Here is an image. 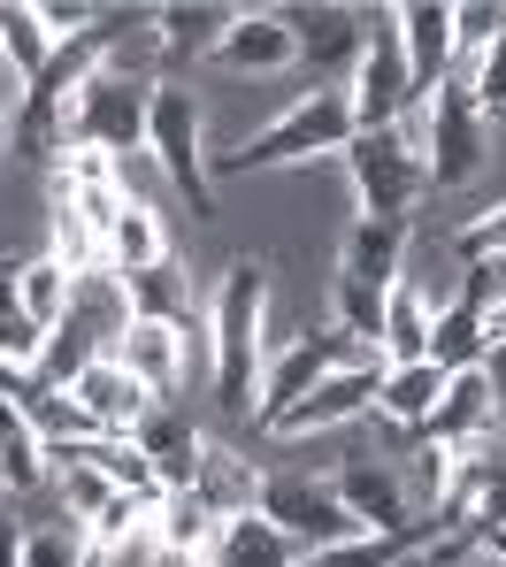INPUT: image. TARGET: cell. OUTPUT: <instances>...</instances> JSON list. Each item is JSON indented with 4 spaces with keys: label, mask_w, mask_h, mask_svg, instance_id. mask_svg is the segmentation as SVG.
<instances>
[{
    "label": "cell",
    "mask_w": 506,
    "mask_h": 567,
    "mask_svg": "<svg viewBox=\"0 0 506 567\" xmlns=\"http://www.w3.org/2000/svg\"><path fill=\"white\" fill-rule=\"evenodd\" d=\"M261 315H269V269H261V254H238L207 307V377H215V406L238 430L254 422V391H261V361H269Z\"/></svg>",
    "instance_id": "obj_1"
},
{
    "label": "cell",
    "mask_w": 506,
    "mask_h": 567,
    "mask_svg": "<svg viewBox=\"0 0 506 567\" xmlns=\"http://www.w3.org/2000/svg\"><path fill=\"white\" fill-rule=\"evenodd\" d=\"M261 522H277L300 553H322V545H353L369 537L353 522V506L338 498L330 475H307V468H285V475H261Z\"/></svg>",
    "instance_id": "obj_8"
},
{
    "label": "cell",
    "mask_w": 506,
    "mask_h": 567,
    "mask_svg": "<svg viewBox=\"0 0 506 567\" xmlns=\"http://www.w3.org/2000/svg\"><path fill=\"white\" fill-rule=\"evenodd\" d=\"M215 62H223V70L261 78V70H292V62H300V47H292V31H285V16H277V8H238V23H230V31H223V47H215Z\"/></svg>",
    "instance_id": "obj_18"
},
{
    "label": "cell",
    "mask_w": 506,
    "mask_h": 567,
    "mask_svg": "<svg viewBox=\"0 0 506 567\" xmlns=\"http://www.w3.org/2000/svg\"><path fill=\"white\" fill-rule=\"evenodd\" d=\"M131 291V315H154V322H193V291L177 277V261H162V269H138V277H115Z\"/></svg>",
    "instance_id": "obj_31"
},
{
    "label": "cell",
    "mask_w": 506,
    "mask_h": 567,
    "mask_svg": "<svg viewBox=\"0 0 506 567\" xmlns=\"http://www.w3.org/2000/svg\"><path fill=\"white\" fill-rule=\"evenodd\" d=\"M70 291H78V277H70L54 254H39V261H16V307H23L39 330H54V322L70 315Z\"/></svg>",
    "instance_id": "obj_28"
},
{
    "label": "cell",
    "mask_w": 506,
    "mask_h": 567,
    "mask_svg": "<svg viewBox=\"0 0 506 567\" xmlns=\"http://www.w3.org/2000/svg\"><path fill=\"white\" fill-rule=\"evenodd\" d=\"M345 177H353V207L369 223H414V199L430 192V169H422V138L406 123H384V131H353V146L338 154Z\"/></svg>",
    "instance_id": "obj_3"
},
{
    "label": "cell",
    "mask_w": 506,
    "mask_h": 567,
    "mask_svg": "<svg viewBox=\"0 0 506 567\" xmlns=\"http://www.w3.org/2000/svg\"><path fill=\"white\" fill-rule=\"evenodd\" d=\"M146 154L169 185L193 199V215H215V169H207V115L193 85H154V115H146Z\"/></svg>",
    "instance_id": "obj_7"
},
{
    "label": "cell",
    "mask_w": 506,
    "mask_h": 567,
    "mask_svg": "<svg viewBox=\"0 0 506 567\" xmlns=\"http://www.w3.org/2000/svg\"><path fill=\"white\" fill-rule=\"evenodd\" d=\"M207 567H300V545H292L277 522L238 514V522H223V537H215Z\"/></svg>",
    "instance_id": "obj_26"
},
{
    "label": "cell",
    "mask_w": 506,
    "mask_h": 567,
    "mask_svg": "<svg viewBox=\"0 0 506 567\" xmlns=\"http://www.w3.org/2000/svg\"><path fill=\"white\" fill-rule=\"evenodd\" d=\"M154 553H185V560H207L215 537H223V514L207 506L200 491H162L154 498Z\"/></svg>",
    "instance_id": "obj_22"
},
{
    "label": "cell",
    "mask_w": 506,
    "mask_h": 567,
    "mask_svg": "<svg viewBox=\"0 0 506 567\" xmlns=\"http://www.w3.org/2000/svg\"><path fill=\"white\" fill-rule=\"evenodd\" d=\"M499 391L484 369H453L445 391H437V406H430V422L414 430V437H430V445H445V453H468V445H492L499 437Z\"/></svg>",
    "instance_id": "obj_12"
},
{
    "label": "cell",
    "mask_w": 506,
    "mask_h": 567,
    "mask_svg": "<svg viewBox=\"0 0 506 567\" xmlns=\"http://www.w3.org/2000/svg\"><path fill=\"white\" fill-rule=\"evenodd\" d=\"M468 545H476V537H414V545H406L392 567H453Z\"/></svg>",
    "instance_id": "obj_39"
},
{
    "label": "cell",
    "mask_w": 506,
    "mask_h": 567,
    "mask_svg": "<svg viewBox=\"0 0 506 567\" xmlns=\"http://www.w3.org/2000/svg\"><path fill=\"white\" fill-rule=\"evenodd\" d=\"M93 537H85V522H31L23 529V553L16 567H93Z\"/></svg>",
    "instance_id": "obj_29"
},
{
    "label": "cell",
    "mask_w": 506,
    "mask_h": 567,
    "mask_svg": "<svg viewBox=\"0 0 506 567\" xmlns=\"http://www.w3.org/2000/svg\"><path fill=\"white\" fill-rule=\"evenodd\" d=\"M70 399H78V406H85V414H93L101 430H115V437H131V430H138V422H146L154 406H162V399H154L146 383L131 377V369H123L115 353H101V361H93L85 377L70 383Z\"/></svg>",
    "instance_id": "obj_15"
},
{
    "label": "cell",
    "mask_w": 506,
    "mask_h": 567,
    "mask_svg": "<svg viewBox=\"0 0 506 567\" xmlns=\"http://www.w3.org/2000/svg\"><path fill=\"white\" fill-rule=\"evenodd\" d=\"M230 23H238L230 0H169V8H154V54H169V62H215V47H223Z\"/></svg>",
    "instance_id": "obj_16"
},
{
    "label": "cell",
    "mask_w": 506,
    "mask_h": 567,
    "mask_svg": "<svg viewBox=\"0 0 506 567\" xmlns=\"http://www.w3.org/2000/svg\"><path fill=\"white\" fill-rule=\"evenodd\" d=\"M115 361L131 369V377L146 383L162 406H169V391L193 377V346H185V322H154V315H131V330L115 338Z\"/></svg>",
    "instance_id": "obj_13"
},
{
    "label": "cell",
    "mask_w": 506,
    "mask_h": 567,
    "mask_svg": "<svg viewBox=\"0 0 506 567\" xmlns=\"http://www.w3.org/2000/svg\"><path fill=\"white\" fill-rule=\"evenodd\" d=\"M330 307H338V330H353L361 346H376V338H384V291H376V284L338 277V284H330Z\"/></svg>",
    "instance_id": "obj_32"
},
{
    "label": "cell",
    "mask_w": 506,
    "mask_h": 567,
    "mask_svg": "<svg viewBox=\"0 0 506 567\" xmlns=\"http://www.w3.org/2000/svg\"><path fill=\"white\" fill-rule=\"evenodd\" d=\"M16 553H23V529H16V522L0 514V567H16Z\"/></svg>",
    "instance_id": "obj_41"
},
{
    "label": "cell",
    "mask_w": 506,
    "mask_h": 567,
    "mask_svg": "<svg viewBox=\"0 0 506 567\" xmlns=\"http://www.w3.org/2000/svg\"><path fill=\"white\" fill-rule=\"evenodd\" d=\"M330 483H338V498L353 506V522H361L369 537H437L430 514H414V483H406L400 468H384V461H345Z\"/></svg>",
    "instance_id": "obj_10"
},
{
    "label": "cell",
    "mask_w": 506,
    "mask_h": 567,
    "mask_svg": "<svg viewBox=\"0 0 506 567\" xmlns=\"http://www.w3.org/2000/svg\"><path fill=\"white\" fill-rule=\"evenodd\" d=\"M492 39H506V8L499 0H453V62H461V54L476 62Z\"/></svg>",
    "instance_id": "obj_33"
},
{
    "label": "cell",
    "mask_w": 506,
    "mask_h": 567,
    "mask_svg": "<svg viewBox=\"0 0 506 567\" xmlns=\"http://www.w3.org/2000/svg\"><path fill=\"white\" fill-rule=\"evenodd\" d=\"M392 16H400V47H406L414 85H422V93L445 85V78H453V0H406Z\"/></svg>",
    "instance_id": "obj_17"
},
{
    "label": "cell",
    "mask_w": 506,
    "mask_h": 567,
    "mask_svg": "<svg viewBox=\"0 0 506 567\" xmlns=\"http://www.w3.org/2000/svg\"><path fill=\"white\" fill-rule=\"evenodd\" d=\"M369 361H384V353L361 346V338L338 330V322H330V330H300L292 346H277V353L261 361V391H254V422H246V437H269L277 414H285L292 399H307L330 369H369Z\"/></svg>",
    "instance_id": "obj_6"
},
{
    "label": "cell",
    "mask_w": 506,
    "mask_h": 567,
    "mask_svg": "<svg viewBox=\"0 0 506 567\" xmlns=\"http://www.w3.org/2000/svg\"><path fill=\"white\" fill-rule=\"evenodd\" d=\"M461 78H468V93H476V107H484V123H506V39H492Z\"/></svg>",
    "instance_id": "obj_35"
},
{
    "label": "cell",
    "mask_w": 506,
    "mask_h": 567,
    "mask_svg": "<svg viewBox=\"0 0 506 567\" xmlns=\"http://www.w3.org/2000/svg\"><path fill=\"white\" fill-rule=\"evenodd\" d=\"M453 567H506V560H499V553H484V545H468V553H461Z\"/></svg>",
    "instance_id": "obj_43"
},
{
    "label": "cell",
    "mask_w": 506,
    "mask_h": 567,
    "mask_svg": "<svg viewBox=\"0 0 506 567\" xmlns=\"http://www.w3.org/2000/svg\"><path fill=\"white\" fill-rule=\"evenodd\" d=\"M461 261H506V207L476 215V223L461 230Z\"/></svg>",
    "instance_id": "obj_38"
},
{
    "label": "cell",
    "mask_w": 506,
    "mask_h": 567,
    "mask_svg": "<svg viewBox=\"0 0 506 567\" xmlns=\"http://www.w3.org/2000/svg\"><path fill=\"white\" fill-rule=\"evenodd\" d=\"M16 100L23 93H8V78H0V154H8V115H16Z\"/></svg>",
    "instance_id": "obj_42"
},
{
    "label": "cell",
    "mask_w": 506,
    "mask_h": 567,
    "mask_svg": "<svg viewBox=\"0 0 506 567\" xmlns=\"http://www.w3.org/2000/svg\"><path fill=\"white\" fill-rule=\"evenodd\" d=\"M484 377H492V391H499V406H506V338L484 353Z\"/></svg>",
    "instance_id": "obj_40"
},
{
    "label": "cell",
    "mask_w": 506,
    "mask_h": 567,
    "mask_svg": "<svg viewBox=\"0 0 506 567\" xmlns=\"http://www.w3.org/2000/svg\"><path fill=\"white\" fill-rule=\"evenodd\" d=\"M54 54H62V47H54V31L39 23V0H0V70H8V85L31 93Z\"/></svg>",
    "instance_id": "obj_20"
},
{
    "label": "cell",
    "mask_w": 506,
    "mask_h": 567,
    "mask_svg": "<svg viewBox=\"0 0 506 567\" xmlns=\"http://www.w3.org/2000/svg\"><path fill=\"white\" fill-rule=\"evenodd\" d=\"M277 16H285V31H292L307 70H353V62H361L369 16H353V8H338V0H322V8H277Z\"/></svg>",
    "instance_id": "obj_14"
},
{
    "label": "cell",
    "mask_w": 506,
    "mask_h": 567,
    "mask_svg": "<svg viewBox=\"0 0 506 567\" xmlns=\"http://www.w3.org/2000/svg\"><path fill=\"white\" fill-rule=\"evenodd\" d=\"M47 230H54V261L70 269V277H93L101 269V230L78 215V199L54 185V215H47Z\"/></svg>",
    "instance_id": "obj_30"
},
{
    "label": "cell",
    "mask_w": 506,
    "mask_h": 567,
    "mask_svg": "<svg viewBox=\"0 0 506 567\" xmlns=\"http://www.w3.org/2000/svg\"><path fill=\"white\" fill-rule=\"evenodd\" d=\"M437 391H445V369L437 361H384V383H376V414L392 422V430H422L430 422V406H437Z\"/></svg>",
    "instance_id": "obj_24"
},
{
    "label": "cell",
    "mask_w": 506,
    "mask_h": 567,
    "mask_svg": "<svg viewBox=\"0 0 506 567\" xmlns=\"http://www.w3.org/2000/svg\"><path fill=\"white\" fill-rule=\"evenodd\" d=\"M138 453L154 461V475H162V491H193V475H200V461H207V437L193 430V422H177L169 406H154L138 430Z\"/></svg>",
    "instance_id": "obj_21"
},
{
    "label": "cell",
    "mask_w": 506,
    "mask_h": 567,
    "mask_svg": "<svg viewBox=\"0 0 506 567\" xmlns=\"http://www.w3.org/2000/svg\"><path fill=\"white\" fill-rule=\"evenodd\" d=\"M353 131H361V123H353L345 85H314V93H300L269 131H254L246 146L207 154V169H230V177H254V169H300V162H322V154H345Z\"/></svg>",
    "instance_id": "obj_2"
},
{
    "label": "cell",
    "mask_w": 506,
    "mask_h": 567,
    "mask_svg": "<svg viewBox=\"0 0 506 567\" xmlns=\"http://www.w3.org/2000/svg\"><path fill=\"white\" fill-rule=\"evenodd\" d=\"M376 383H384V361H369V369H330L307 399H292V406L277 414L269 437H330V430L376 414Z\"/></svg>",
    "instance_id": "obj_11"
},
{
    "label": "cell",
    "mask_w": 506,
    "mask_h": 567,
    "mask_svg": "<svg viewBox=\"0 0 506 567\" xmlns=\"http://www.w3.org/2000/svg\"><path fill=\"white\" fill-rule=\"evenodd\" d=\"M193 491H200L207 506L223 514V522H238V514H261V468L246 461V453H230V445H215L207 437V461L193 475Z\"/></svg>",
    "instance_id": "obj_25"
},
{
    "label": "cell",
    "mask_w": 506,
    "mask_h": 567,
    "mask_svg": "<svg viewBox=\"0 0 506 567\" xmlns=\"http://www.w3.org/2000/svg\"><path fill=\"white\" fill-rule=\"evenodd\" d=\"M39 23L54 31V47H70V39H85L101 23V8L93 0H39Z\"/></svg>",
    "instance_id": "obj_37"
},
{
    "label": "cell",
    "mask_w": 506,
    "mask_h": 567,
    "mask_svg": "<svg viewBox=\"0 0 506 567\" xmlns=\"http://www.w3.org/2000/svg\"><path fill=\"white\" fill-rule=\"evenodd\" d=\"M338 277L392 291V284L406 277V223H369V215H353V230H345V246H338Z\"/></svg>",
    "instance_id": "obj_19"
},
{
    "label": "cell",
    "mask_w": 506,
    "mask_h": 567,
    "mask_svg": "<svg viewBox=\"0 0 506 567\" xmlns=\"http://www.w3.org/2000/svg\"><path fill=\"white\" fill-rule=\"evenodd\" d=\"M345 100H353V123H361V131L406 123V107L422 100L414 70H406L400 16H392V8H376V16H369V39H361V62H353V78H345Z\"/></svg>",
    "instance_id": "obj_9"
},
{
    "label": "cell",
    "mask_w": 506,
    "mask_h": 567,
    "mask_svg": "<svg viewBox=\"0 0 506 567\" xmlns=\"http://www.w3.org/2000/svg\"><path fill=\"white\" fill-rule=\"evenodd\" d=\"M430 299H422V284L400 277L384 291V338H376V353L384 361H430Z\"/></svg>",
    "instance_id": "obj_27"
},
{
    "label": "cell",
    "mask_w": 506,
    "mask_h": 567,
    "mask_svg": "<svg viewBox=\"0 0 506 567\" xmlns=\"http://www.w3.org/2000/svg\"><path fill=\"white\" fill-rule=\"evenodd\" d=\"M162 261H169V230H162V215H154L146 199H123V215H115V230H107L101 269H107V277H138V269H162Z\"/></svg>",
    "instance_id": "obj_23"
},
{
    "label": "cell",
    "mask_w": 506,
    "mask_h": 567,
    "mask_svg": "<svg viewBox=\"0 0 506 567\" xmlns=\"http://www.w3.org/2000/svg\"><path fill=\"white\" fill-rule=\"evenodd\" d=\"M39 353H47V330L8 299V307H0V369H31V377H39Z\"/></svg>",
    "instance_id": "obj_34"
},
{
    "label": "cell",
    "mask_w": 506,
    "mask_h": 567,
    "mask_svg": "<svg viewBox=\"0 0 506 567\" xmlns=\"http://www.w3.org/2000/svg\"><path fill=\"white\" fill-rule=\"evenodd\" d=\"M414 545V537H353V545H322V553H300V567H392Z\"/></svg>",
    "instance_id": "obj_36"
},
{
    "label": "cell",
    "mask_w": 506,
    "mask_h": 567,
    "mask_svg": "<svg viewBox=\"0 0 506 567\" xmlns=\"http://www.w3.org/2000/svg\"><path fill=\"white\" fill-rule=\"evenodd\" d=\"M154 567H207V560H185V553H162Z\"/></svg>",
    "instance_id": "obj_44"
},
{
    "label": "cell",
    "mask_w": 506,
    "mask_h": 567,
    "mask_svg": "<svg viewBox=\"0 0 506 567\" xmlns=\"http://www.w3.org/2000/svg\"><path fill=\"white\" fill-rule=\"evenodd\" d=\"M414 115H422V123H414V138H422L430 192L468 185V177L492 162V123H484V107H476V93H468V78H461V70L414 100Z\"/></svg>",
    "instance_id": "obj_4"
},
{
    "label": "cell",
    "mask_w": 506,
    "mask_h": 567,
    "mask_svg": "<svg viewBox=\"0 0 506 567\" xmlns=\"http://www.w3.org/2000/svg\"><path fill=\"white\" fill-rule=\"evenodd\" d=\"M146 115H154V78H138V70H93L78 93L62 100V154L70 146H101V154H131V146H146Z\"/></svg>",
    "instance_id": "obj_5"
}]
</instances>
